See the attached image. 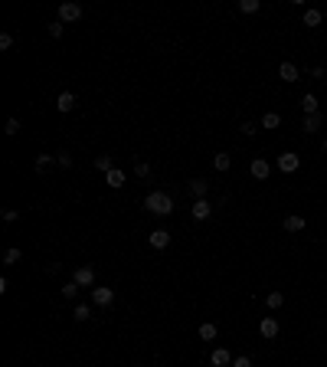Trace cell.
<instances>
[{"instance_id":"cell-4","label":"cell","mask_w":327,"mask_h":367,"mask_svg":"<svg viewBox=\"0 0 327 367\" xmlns=\"http://www.w3.org/2000/svg\"><path fill=\"white\" fill-rule=\"evenodd\" d=\"M298 164H301V157H298L295 151H285V154L278 157V171H282V174H295Z\"/></svg>"},{"instance_id":"cell-7","label":"cell","mask_w":327,"mask_h":367,"mask_svg":"<svg viewBox=\"0 0 327 367\" xmlns=\"http://www.w3.org/2000/svg\"><path fill=\"white\" fill-rule=\"evenodd\" d=\"M148 243H151V249H167V246H170V233H167V230H154L148 236Z\"/></svg>"},{"instance_id":"cell-3","label":"cell","mask_w":327,"mask_h":367,"mask_svg":"<svg viewBox=\"0 0 327 367\" xmlns=\"http://www.w3.org/2000/svg\"><path fill=\"white\" fill-rule=\"evenodd\" d=\"M111 302H115V289H105V286H95V289H92V305L108 308Z\"/></svg>"},{"instance_id":"cell-17","label":"cell","mask_w":327,"mask_h":367,"mask_svg":"<svg viewBox=\"0 0 327 367\" xmlns=\"http://www.w3.org/2000/svg\"><path fill=\"white\" fill-rule=\"evenodd\" d=\"M301 108H304V115H317V99L308 92V95L301 99Z\"/></svg>"},{"instance_id":"cell-35","label":"cell","mask_w":327,"mask_h":367,"mask_svg":"<svg viewBox=\"0 0 327 367\" xmlns=\"http://www.w3.org/2000/svg\"><path fill=\"white\" fill-rule=\"evenodd\" d=\"M232 367H252V361H249V357H236Z\"/></svg>"},{"instance_id":"cell-10","label":"cell","mask_w":327,"mask_h":367,"mask_svg":"<svg viewBox=\"0 0 327 367\" xmlns=\"http://www.w3.org/2000/svg\"><path fill=\"white\" fill-rule=\"evenodd\" d=\"M75 102H79V99H75L72 92H62L59 99H56V108H59V112H72V108H75Z\"/></svg>"},{"instance_id":"cell-28","label":"cell","mask_w":327,"mask_h":367,"mask_svg":"<svg viewBox=\"0 0 327 367\" xmlns=\"http://www.w3.org/2000/svg\"><path fill=\"white\" fill-rule=\"evenodd\" d=\"M4 135H10V138H13V135H20V121H17V118H7V125H4Z\"/></svg>"},{"instance_id":"cell-20","label":"cell","mask_w":327,"mask_h":367,"mask_svg":"<svg viewBox=\"0 0 327 367\" xmlns=\"http://www.w3.org/2000/svg\"><path fill=\"white\" fill-rule=\"evenodd\" d=\"M304 26H321V10H304Z\"/></svg>"},{"instance_id":"cell-18","label":"cell","mask_w":327,"mask_h":367,"mask_svg":"<svg viewBox=\"0 0 327 367\" xmlns=\"http://www.w3.org/2000/svg\"><path fill=\"white\" fill-rule=\"evenodd\" d=\"M20 259H23V253H20L17 246H10V249H7V253H4V262H7V266H17Z\"/></svg>"},{"instance_id":"cell-33","label":"cell","mask_w":327,"mask_h":367,"mask_svg":"<svg viewBox=\"0 0 327 367\" xmlns=\"http://www.w3.org/2000/svg\"><path fill=\"white\" fill-rule=\"evenodd\" d=\"M10 46H13V36H10V33H4V36H0V50H10Z\"/></svg>"},{"instance_id":"cell-6","label":"cell","mask_w":327,"mask_h":367,"mask_svg":"<svg viewBox=\"0 0 327 367\" xmlns=\"http://www.w3.org/2000/svg\"><path fill=\"white\" fill-rule=\"evenodd\" d=\"M249 171H252V177H255V181H265V177L272 174V164H268L265 157H255V161H252V168H249Z\"/></svg>"},{"instance_id":"cell-23","label":"cell","mask_w":327,"mask_h":367,"mask_svg":"<svg viewBox=\"0 0 327 367\" xmlns=\"http://www.w3.org/2000/svg\"><path fill=\"white\" fill-rule=\"evenodd\" d=\"M278 125H282V118H278V115H275V112H268V115H262V128H268V131H272V128H278Z\"/></svg>"},{"instance_id":"cell-25","label":"cell","mask_w":327,"mask_h":367,"mask_svg":"<svg viewBox=\"0 0 327 367\" xmlns=\"http://www.w3.org/2000/svg\"><path fill=\"white\" fill-rule=\"evenodd\" d=\"M259 7H262L259 0H239V10L242 13H259Z\"/></svg>"},{"instance_id":"cell-15","label":"cell","mask_w":327,"mask_h":367,"mask_svg":"<svg viewBox=\"0 0 327 367\" xmlns=\"http://www.w3.org/2000/svg\"><path fill=\"white\" fill-rule=\"evenodd\" d=\"M259 331H262V338H275L278 335V321H275V318H262Z\"/></svg>"},{"instance_id":"cell-27","label":"cell","mask_w":327,"mask_h":367,"mask_svg":"<svg viewBox=\"0 0 327 367\" xmlns=\"http://www.w3.org/2000/svg\"><path fill=\"white\" fill-rule=\"evenodd\" d=\"M265 302H268V308H282V305H285V295H282V292H268Z\"/></svg>"},{"instance_id":"cell-19","label":"cell","mask_w":327,"mask_h":367,"mask_svg":"<svg viewBox=\"0 0 327 367\" xmlns=\"http://www.w3.org/2000/svg\"><path fill=\"white\" fill-rule=\"evenodd\" d=\"M317 128H321V112L317 115H304V131L311 135V131H317Z\"/></svg>"},{"instance_id":"cell-1","label":"cell","mask_w":327,"mask_h":367,"mask_svg":"<svg viewBox=\"0 0 327 367\" xmlns=\"http://www.w3.org/2000/svg\"><path fill=\"white\" fill-rule=\"evenodd\" d=\"M144 210H151L154 217H167V213L173 210V197L164 190H151L148 197H144Z\"/></svg>"},{"instance_id":"cell-29","label":"cell","mask_w":327,"mask_h":367,"mask_svg":"<svg viewBox=\"0 0 327 367\" xmlns=\"http://www.w3.org/2000/svg\"><path fill=\"white\" fill-rule=\"evenodd\" d=\"M56 164H59V168H72V154H69V151H59V154H56Z\"/></svg>"},{"instance_id":"cell-16","label":"cell","mask_w":327,"mask_h":367,"mask_svg":"<svg viewBox=\"0 0 327 367\" xmlns=\"http://www.w3.org/2000/svg\"><path fill=\"white\" fill-rule=\"evenodd\" d=\"M213 168H216V171H229V168H232V157H229L226 151H219V154L213 157Z\"/></svg>"},{"instance_id":"cell-26","label":"cell","mask_w":327,"mask_h":367,"mask_svg":"<svg viewBox=\"0 0 327 367\" xmlns=\"http://www.w3.org/2000/svg\"><path fill=\"white\" fill-rule=\"evenodd\" d=\"M95 168H99L102 174H108V171L115 168V164H111V157H108V154H102V157H95Z\"/></svg>"},{"instance_id":"cell-30","label":"cell","mask_w":327,"mask_h":367,"mask_svg":"<svg viewBox=\"0 0 327 367\" xmlns=\"http://www.w3.org/2000/svg\"><path fill=\"white\" fill-rule=\"evenodd\" d=\"M62 26H66L62 20H53V23H50V36H53V39H59V36H62Z\"/></svg>"},{"instance_id":"cell-13","label":"cell","mask_w":327,"mask_h":367,"mask_svg":"<svg viewBox=\"0 0 327 367\" xmlns=\"http://www.w3.org/2000/svg\"><path fill=\"white\" fill-rule=\"evenodd\" d=\"M105 184H108V187H115V190H118V187H124V171L111 168L108 174H105Z\"/></svg>"},{"instance_id":"cell-5","label":"cell","mask_w":327,"mask_h":367,"mask_svg":"<svg viewBox=\"0 0 327 367\" xmlns=\"http://www.w3.org/2000/svg\"><path fill=\"white\" fill-rule=\"evenodd\" d=\"M82 17V7L79 4H59V20L62 23H75Z\"/></svg>"},{"instance_id":"cell-22","label":"cell","mask_w":327,"mask_h":367,"mask_svg":"<svg viewBox=\"0 0 327 367\" xmlns=\"http://www.w3.org/2000/svg\"><path fill=\"white\" fill-rule=\"evenodd\" d=\"M53 161H56V154H39V157H36V174H43V171L50 168Z\"/></svg>"},{"instance_id":"cell-34","label":"cell","mask_w":327,"mask_h":367,"mask_svg":"<svg viewBox=\"0 0 327 367\" xmlns=\"http://www.w3.org/2000/svg\"><path fill=\"white\" fill-rule=\"evenodd\" d=\"M239 131H242V135H255V125H252V121H242Z\"/></svg>"},{"instance_id":"cell-32","label":"cell","mask_w":327,"mask_h":367,"mask_svg":"<svg viewBox=\"0 0 327 367\" xmlns=\"http://www.w3.org/2000/svg\"><path fill=\"white\" fill-rule=\"evenodd\" d=\"M134 174H137V177H148V174H151V168H148L144 161H137V164H134Z\"/></svg>"},{"instance_id":"cell-8","label":"cell","mask_w":327,"mask_h":367,"mask_svg":"<svg viewBox=\"0 0 327 367\" xmlns=\"http://www.w3.org/2000/svg\"><path fill=\"white\" fill-rule=\"evenodd\" d=\"M186 187H190V193H193L197 200H206V190H210V184H206L203 177H193V181L186 184Z\"/></svg>"},{"instance_id":"cell-21","label":"cell","mask_w":327,"mask_h":367,"mask_svg":"<svg viewBox=\"0 0 327 367\" xmlns=\"http://www.w3.org/2000/svg\"><path fill=\"white\" fill-rule=\"evenodd\" d=\"M72 318H75V321H88V318H92V308H88V305H75Z\"/></svg>"},{"instance_id":"cell-11","label":"cell","mask_w":327,"mask_h":367,"mask_svg":"<svg viewBox=\"0 0 327 367\" xmlns=\"http://www.w3.org/2000/svg\"><path fill=\"white\" fill-rule=\"evenodd\" d=\"M282 226H285L288 233H301V230H304V220L298 217V213H291V217H285V220H282Z\"/></svg>"},{"instance_id":"cell-31","label":"cell","mask_w":327,"mask_h":367,"mask_svg":"<svg viewBox=\"0 0 327 367\" xmlns=\"http://www.w3.org/2000/svg\"><path fill=\"white\" fill-rule=\"evenodd\" d=\"M62 295H66V299H75V295H79V286H75V282H69V286H62Z\"/></svg>"},{"instance_id":"cell-36","label":"cell","mask_w":327,"mask_h":367,"mask_svg":"<svg viewBox=\"0 0 327 367\" xmlns=\"http://www.w3.org/2000/svg\"><path fill=\"white\" fill-rule=\"evenodd\" d=\"M17 217H20L17 210H4V220H7V223H13V220H17Z\"/></svg>"},{"instance_id":"cell-2","label":"cell","mask_w":327,"mask_h":367,"mask_svg":"<svg viewBox=\"0 0 327 367\" xmlns=\"http://www.w3.org/2000/svg\"><path fill=\"white\" fill-rule=\"evenodd\" d=\"M72 282H75L79 289H92V286H95V269H92V266H79V269L72 272Z\"/></svg>"},{"instance_id":"cell-9","label":"cell","mask_w":327,"mask_h":367,"mask_svg":"<svg viewBox=\"0 0 327 367\" xmlns=\"http://www.w3.org/2000/svg\"><path fill=\"white\" fill-rule=\"evenodd\" d=\"M278 75H282V82H298V66L295 62H282V66H278Z\"/></svg>"},{"instance_id":"cell-12","label":"cell","mask_w":327,"mask_h":367,"mask_svg":"<svg viewBox=\"0 0 327 367\" xmlns=\"http://www.w3.org/2000/svg\"><path fill=\"white\" fill-rule=\"evenodd\" d=\"M190 213H193V220H206V217H210V213H213V207L206 203V200H197Z\"/></svg>"},{"instance_id":"cell-24","label":"cell","mask_w":327,"mask_h":367,"mask_svg":"<svg viewBox=\"0 0 327 367\" xmlns=\"http://www.w3.org/2000/svg\"><path fill=\"white\" fill-rule=\"evenodd\" d=\"M200 338H203V341H213V338H216V324H200Z\"/></svg>"},{"instance_id":"cell-14","label":"cell","mask_w":327,"mask_h":367,"mask_svg":"<svg viewBox=\"0 0 327 367\" xmlns=\"http://www.w3.org/2000/svg\"><path fill=\"white\" fill-rule=\"evenodd\" d=\"M210 364H213V367H229V351H226V348H216V351L210 354Z\"/></svg>"},{"instance_id":"cell-37","label":"cell","mask_w":327,"mask_h":367,"mask_svg":"<svg viewBox=\"0 0 327 367\" xmlns=\"http://www.w3.org/2000/svg\"><path fill=\"white\" fill-rule=\"evenodd\" d=\"M324 151H327V141H324Z\"/></svg>"}]
</instances>
